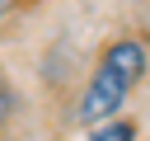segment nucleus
Instances as JSON below:
<instances>
[{"label": "nucleus", "instance_id": "obj_1", "mask_svg": "<svg viewBox=\"0 0 150 141\" xmlns=\"http://www.w3.org/2000/svg\"><path fill=\"white\" fill-rule=\"evenodd\" d=\"M141 75H145V42H141V38H117V42L103 52L94 80L84 85V99H80L75 118H80L84 127H98V122L117 118L122 99L136 89Z\"/></svg>", "mask_w": 150, "mask_h": 141}, {"label": "nucleus", "instance_id": "obj_2", "mask_svg": "<svg viewBox=\"0 0 150 141\" xmlns=\"http://www.w3.org/2000/svg\"><path fill=\"white\" fill-rule=\"evenodd\" d=\"M89 141H136V122H127V118H108V122H98V127L89 132Z\"/></svg>", "mask_w": 150, "mask_h": 141}, {"label": "nucleus", "instance_id": "obj_3", "mask_svg": "<svg viewBox=\"0 0 150 141\" xmlns=\"http://www.w3.org/2000/svg\"><path fill=\"white\" fill-rule=\"evenodd\" d=\"M9 108H14V89H9V80L0 75V118H9Z\"/></svg>", "mask_w": 150, "mask_h": 141}, {"label": "nucleus", "instance_id": "obj_4", "mask_svg": "<svg viewBox=\"0 0 150 141\" xmlns=\"http://www.w3.org/2000/svg\"><path fill=\"white\" fill-rule=\"evenodd\" d=\"M5 9H9V0H0V14H5Z\"/></svg>", "mask_w": 150, "mask_h": 141}]
</instances>
